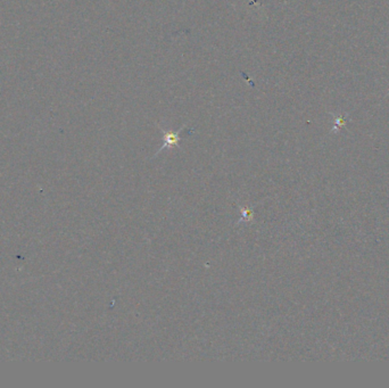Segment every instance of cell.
Segmentation results:
<instances>
[{
  "label": "cell",
  "mask_w": 389,
  "mask_h": 388,
  "mask_svg": "<svg viewBox=\"0 0 389 388\" xmlns=\"http://www.w3.org/2000/svg\"><path fill=\"white\" fill-rule=\"evenodd\" d=\"M183 128H184V125H183L181 129L177 130V131H175V132L166 131V130L160 129V130H162L163 134H164V137H163V139H164V143H163V146L160 147V148L158 149L157 153H156V155H157L158 153H160V151H162L163 149L170 148V147H172V146L179 147V142H180V140H181V138H180V132L182 131Z\"/></svg>",
  "instance_id": "obj_1"
},
{
  "label": "cell",
  "mask_w": 389,
  "mask_h": 388,
  "mask_svg": "<svg viewBox=\"0 0 389 388\" xmlns=\"http://www.w3.org/2000/svg\"><path fill=\"white\" fill-rule=\"evenodd\" d=\"M336 126H335V128H340V126H342V125H344L345 124V116L344 115H341V116H336Z\"/></svg>",
  "instance_id": "obj_2"
}]
</instances>
